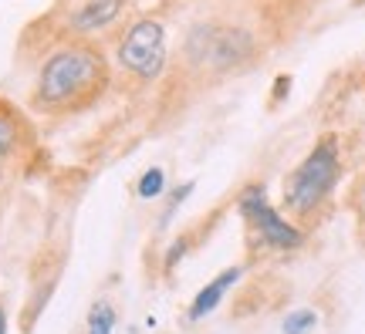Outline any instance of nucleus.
<instances>
[{
  "label": "nucleus",
  "mask_w": 365,
  "mask_h": 334,
  "mask_svg": "<svg viewBox=\"0 0 365 334\" xmlns=\"http://www.w3.org/2000/svg\"><path fill=\"white\" fill-rule=\"evenodd\" d=\"M108 85V61L91 44H61L38 68L31 105L44 115H61L91 105Z\"/></svg>",
  "instance_id": "obj_1"
},
{
  "label": "nucleus",
  "mask_w": 365,
  "mask_h": 334,
  "mask_svg": "<svg viewBox=\"0 0 365 334\" xmlns=\"http://www.w3.org/2000/svg\"><path fill=\"white\" fill-rule=\"evenodd\" d=\"M257 58V38L240 24H193L182 41V61L200 75L244 71Z\"/></svg>",
  "instance_id": "obj_2"
},
{
  "label": "nucleus",
  "mask_w": 365,
  "mask_h": 334,
  "mask_svg": "<svg viewBox=\"0 0 365 334\" xmlns=\"http://www.w3.org/2000/svg\"><path fill=\"white\" fill-rule=\"evenodd\" d=\"M339 176H341L339 142L322 139L308 152V159L284 179V209L298 213V216H312L314 209L331 196Z\"/></svg>",
  "instance_id": "obj_3"
},
{
  "label": "nucleus",
  "mask_w": 365,
  "mask_h": 334,
  "mask_svg": "<svg viewBox=\"0 0 365 334\" xmlns=\"http://www.w3.org/2000/svg\"><path fill=\"white\" fill-rule=\"evenodd\" d=\"M166 27L156 17H139L125 27V34L115 44V61L118 68L132 75L143 85H153L163 71H166Z\"/></svg>",
  "instance_id": "obj_4"
},
{
  "label": "nucleus",
  "mask_w": 365,
  "mask_h": 334,
  "mask_svg": "<svg viewBox=\"0 0 365 334\" xmlns=\"http://www.w3.org/2000/svg\"><path fill=\"white\" fill-rule=\"evenodd\" d=\"M129 0H78L71 14H68L65 27L78 38H88V34H98L105 27H112L122 17Z\"/></svg>",
  "instance_id": "obj_5"
},
{
  "label": "nucleus",
  "mask_w": 365,
  "mask_h": 334,
  "mask_svg": "<svg viewBox=\"0 0 365 334\" xmlns=\"http://www.w3.org/2000/svg\"><path fill=\"white\" fill-rule=\"evenodd\" d=\"M254 226H257V236H261V244L274 246V250H298L304 244V233L294 226V223H287L274 206H261V213L250 219Z\"/></svg>",
  "instance_id": "obj_6"
},
{
  "label": "nucleus",
  "mask_w": 365,
  "mask_h": 334,
  "mask_svg": "<svg viewBox=\"0 0 365 334\" xmlns=\"http://www.w3.org/2000/svg\"><path fill=\"white\" fill-rule=\"evenodd\" d=\"M240 273H244L240 267H230V270H223L217 281H210L207 287H203V291L196 294L193 304H190V321H203L210 310H213V308H217V304L223 301V294H227V291H230V287L240 281Z\"/></svg>",
  "instance_id": "obj_7"
},
{
  "label": "nucleus",
  "mask_w": 365,
  "mask_h": 334,
  "mask_svg": "<svg viewBox=\"0 0 365 334\" xmlns=\"http://www.w3.org/2000/svg\"><path fill=\"white\" fill-rule=\"evenodd\" d=\"M21 139H24V122H21V115L11 112V108H0V169L21 149Z\"/></svg>",
  "instance_id": "obj_8"
},
{
  "label": "nucleus",
  "mask_w": 365,
  "mask_h": 334,
  "mask_svg": "<svg viewBox=\"0 0 365 334\" xmlns=\"http://www.w3.org/2000/svg\"><path fill=\"white\" fill-rule=\"evenodd\" d=\"M163 193H166V169L163 166L145 169L139 176V182H135V196L139 199H159Z\"/></svg>",
  "instance_id": "obj_9"
},
{
  "label": "nucleus",
  "mask_w": 365,
  "mask_h": 334,
  "mask_svg": "<svg viewBox=\"0 0 365 334\" xmlns=\"http://www.w3.org/2000/svg\"><path fill=\"white\" fill-rule=\"evenodd\" d=\"M261 206H267V189H264V182H250L247 189L237 196V209H240L244 219H254L261 213Z\"/></svg>",
  "instance_id": "obj_10"
},
{
  "label": "nucleus",
  "mask_w": 365,
  "mask_h": 334,
  "mask_svg": "<svg viewBox=\"0 0 365 334\" xmlns=\"http://www.w3.org/2000/svg\"><path fill=\"white\" fill-rule=\"evenodd\" d=\"M115 331V308L108 301H98L88 314V334H112Z\"/></svg>",
  "instance_id": "obj_11"
},
{
  "label": "nucleus",
  "mask_w": 365,
  "mask_h": 334,
  "mask_svg": "<svg viewBox=\"0 0 365 334\" xmlns=\"http://www.w3.org/2000/svg\"><path fill=\"white\" fill-rule=\"evenodd\" d=\"M318 328V314L314 310H291L281 331L284 334H312Z\"/></svg>",
  "instance_id": "obj_12"
},
{
  "label": "nucleus",
  "mask_w": 365,
  "mask_h": 334,
  "mask_svg": "<svg viewBox=\"0 0 365 334\" xmlns=\"http://www.w3.org/2000/svg\"><path fill=\"white\" fill-rule=\"evenodd\" d=\"M193 186H196V182L190 179V182H182L180 189H173L170 199H166V206H163V216H159V226H170V219L176 216V209H180V206L186 203L190 196H193Z\"/></svg>",
  "instance_id": "obj_13"
},
{
  "label": "nucleus",
  "mask_w": 365,
  "mask_h": 334,
  "mask_svg": "<svg viewBox=\"0 0 365 334\" xmlns=\"http://www.w3.org/2000/svg\"><path fill=\"white\" fill-rule=\"evenodd\" d=\"M291 88H294V78L291 75H277L274 78V88H271V102L274 105H281L291 98Z\"/></svg>",
  "instance_id": "obj_14"
},
{
  "label": "nucleus",
  "mask_w": 365,
  "mask_h": 334,
  "mask_svg": "<svg viewBox=\"0 0 365 334\" xmlns=\"http://www.w3.org/2000/svg\"><path fill=\"white\" fill-rule=\"evenodd\" d=\"M186 250H190V236H180V240L170 246V254H166V270L176 267V263L186 257Z\"/></svg>",
  "instance_id": "obj_15"
},
{
  "label": "nucleus",
  "mask_w": 365,
  "mask_h": 334,
  "mask_svg": "<svg viewBox=\"0 0 365 334\" xmlns=\"http://www.w3.org/2000/svg\"><path fill=\"white\" fill-rule=\"evenodd\" d=\"M0 334H7V314H4V308H0Z\"/></svg>",
  "instance_id": "obj_16"
}]
</instances>
